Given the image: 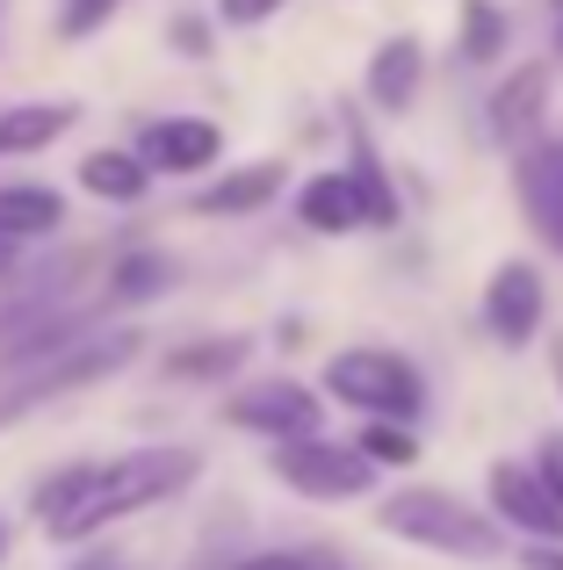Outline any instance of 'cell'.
<instances>
[{"label":"cell","instance_id":"29","mask_svg":"<svg viewBox=\"0 0 563 570\" xmlns=\"http://www.w3.org/2000/svg\"><path fill=\"white\" fill-rule=\"evenodd\" d=\"M14 275H22V238L0 232V282H14Z\"/></svg>","mask_w":563,"mask_h":570},{"label":"cell","instance_id":"32","mask_svg":"<svg viewBox=\"0 0 563 570\" xmlns=\"http://www.w3.org/2000/svg\"><path fill=\"white\" fill-rule=\"evenodd\" d=\"M0 557H8V520H0Z\"/></svg>","mask_w":563,"mask_h":570},{"label":"cell","instance_id":"4","mask_svg":"<svg viewBox=\"0 0 563 570\" xmlns=\"http://www.w3.org/2000/svg\"><path fill=\"white\" fill-rule=\"evenodd\" d=\"M325 397L354 404L362 419H419L426 376L391 347H347L325 362Z\"/></svg>","mask_w":563,"mask_h":570},{"label":"cell","instance_id":"30","mask_svg":"<svg viewBox=\"0 0 563 570\" xmlns=\"http://www.w3.org/2000/svg\"><path fill=\"white\" fill-rule=\"evenodd\" d=\"M80 570H130V563H116V557H95V563H80Z\"/></svg>","mask_w":563,"mask_h":570},{"label":"cell","instance_id":"23","mask_svg":"<svg viewBox=\"0 0 563 570\" xmlns=\"http://www.w3.org/2000/svg\"><path fill=\"white\" fill-rule=\"evenodd\" d=\"M231 570H339L333 549H260V557H239Z\"/></svg>","mask_w":563,"mask_h":570},{"label":"cell","instance_id":"27","mask_svg":"<svg viewBox=\"0 0 563 570\" xmlns=\"http://www.w3.org/2000/svg\"><path fill=\"white\" fill-rule=\"evenodd\" d=\"M535 470H542V484L556 491L563 499V433H550V441H542V455H535Z\"/></svg>","mask_w":563,"mask_h":570},{"label":"cell","instance_id":"31","mask_svg":"<svg viewBox=\"0 0 563 570\" xmlns=\"http://www.w3.org/2000/svg\"><path fill=\"white\" fill-rule=\"evenodd\" d=\"M556 383H563V340H556Z\"/></svg>","mask_w":563,"mask_h":570},{"label":"cell","instance_id":"19","mask_svg":"<svg viewBox=\"0 0 563 570\" xmlns=\"http://www.w3.org/2000/svg\"><path fill=\"white\" fill-rule=\"evenodd\" d=\"M239 362H246V340L239 333H210V340H196V347H174L167 354V376H181V383H225Z\"/></svg>","mask_w":563,"mask_h":570},{"label":"cell","instance_id":"12","mask_svg":"<svg viewBox=\"0 0 563 570\" xmlns=\"http://www.w3.org/2000/svg\"><path fill=\"white\" fill-rule=\"evenodd\" d=\"M296 217H304L318 238L368 232V203H362V188H354V174H347V167H333V174H310V181H304V195H296Z\"/></svg>","mask_w":563,"mask_h":570},{"label":"cell","instance_id":"22","mask_svg":"<svg viewBox=\"0 0 563 570\" xmlns=\"http://www.w3.org/2000/svg\"><path fill=\"white\" fill-rule=\"evenodd\" d=\"M362 455L376 462V470H405V462H419V441H412L405 419H368L362 426Z\"/></svg>","mask_w":563,"mask_h":570},{"label":"cell","instance_id":"6","mask_svg":"<svg viewBox=\"0 0 563 570\" xmlns=\"http://www.w3.org/2000/svg\"><path fill=\"white\" fill-rule=\"evenodd\" d=\"M325 419V397L289 376H268V383H246L225 397V426L239 433H260V441H296V433H318Z\"/></svg>","mask_w":563,"mask_h":570},{"label":"cell","instance_id":"26","mask_svg":"<svg viewBox=\"0 0 563 570\" xmlns=\"http://www.w3.org/2000/svg\"><path fill=\"white\" fill-rule=\"evenodd\" d=\"M167 37H174V51H181V58H210V22H196V14H181Z\"/></svg>","mask_w":563,"mask_h":570},{"label":"cell","instance_id":"33","mask_svg":"<svg viewBox=\"0 0 563 570\" xmlns=\"http://www.w3.org/2000/svg\"><path fill=\"white\" fill-rule=\"evenodd\" d=\"M556 58H563V22H556Z\"/></svg>","mask_w":563,"mask_h":570},{"label":"cell","instance_id":"13","mask_svg":"<svg viewBox=\"0 0 563 570\" xmlns=\"http://www.w3.org/2000/svg\"><path fill=\"white\" fill-rule=\"evenodd\" d=\"M419 80H426V51H419V37H391V43H376V58H368V72H362L368 101H376L383 116H405L412 101H419Z\"/></svg>","mask_w":563,"mask_h":570},{"label":"cell","instance_id":"25","mask_svg":"<svg viewBox=\"0 0 563 570\" xmlns=\"http://www.w3.org/2000/svg\"><path fill=\"white\" fill-rule=\"evenodd\" d=\"M282 8H289V0H217V22L225 29H260V22H275Z\"/></svg>","mask_w":563,"mask_h":570},{"label":"cell","instance_id":"14","mask_svg":"<svg viewBox=\"0 0 563 570\" xmlns=\"http://www.w3.org/2000/svg\"><path fill=\"white\" fill-rule=\"evenodd\" d=\"M72 124H80V101H14V109H0V159L51 153Z\"/></svg>","mask_w":563,"mask_h":570},{"label":"cell","instance_id":"17","mask_svg":"<svg viewBox=\"0 0 563 570\" xmlns=\"http://www.w3.org/2000/svg\"><path fill=\"white\" fill-rule=\"evenodd\" d=\"M80 188L95 195V203L130 209V203H145V188H152V167L138 159V145H101V153L80 159Z\"/></svg>","mask_w":563,"mask_h":570},{"label":"cell","instance_id":"7","mask_svg":"<svg viewBox=\"0 0 563 570\" xmlns=\"http://www.w3.org/2000/svg\"><path fill=\"white\" fill-rule=\"evenodd\" d=\"M484 499H492V513L506 520V528L535 534V542H563V499L542 484L535 462H492V476H484Z\"/></svg>","mask_w":563,"mask_h":570},{"label":"cell","instance_id":"11","mask_svg":"<svg viewBox=\"0 0 563 570\" xmlns=\"http://www.w3.org/2000/svg\"><path fill=\"white\" fill-rule=\"evenodd\" d=\"M542 109H550V66H513L506 80H498V95L484 101V124H492L498 145H535V124Z\"/></svg>","mask_w":563,"mask_h":570},{"label":"cell","instance_id":"24","mask_svg":"<svg viewBox=\"0 0 563 570\" xmlns=\"http://www.w3.org/2000/svg\"><path fill=\"white\" fill-rule=\"evenodd\" d=\"M124 8L130 0H66V8H58V37H95V29Z\"/></svg>","mask_w":563,"mask_h":570},{"label":"cell","instance_id":"5","mask_svg":"<svg viewBox=\"0 0 563 570\" xmlns=\"http://www.w3.org/2000/svg\"><path fill=\"white\" fill-rule=\"evenodd\" d=\"M275 484H289L296 499H362L368 484H376V462L362 455V441H325V433H296V441H275L268 455Z\"/></svg>","mask_w":563,"mask_h":570},{"label":"cell","instance_id":"15","mask_svg":"<svg viewBox=\"0 0 563 570\" xmlns=\"http://www.w3.org/2000/svg\"><path fill=\"white\" fill-rule=\"evenodd\" d=\"M282 159H254V167H231L225 181H210L196 195V217H254V209H268L282 195Z\"/></svg>","mask_w":563,"mask_h":570},{"label":"cell","instance_id":"8","mask_svg":"<svg viewBox=\"0 0 563 570\" xmlns=\"http://www.w3.org/2000/svg\"><path fill=\"white\" fill-rule=\"evenodd\" d=\"M138 159L152 174H210L217 159H225V130L210 124V116H159V124L138 130Z\"/></svg>","mask_w":563,"mask_h":570},{"label":"cell","instance_id":"20","mask_svg":"<svg viewBox=\"0 0 563 570\" xmlns=\"http://www.w3.org/2000/svg\"><path fill=\"white\" fill-rule=\"evenodd\" d=\"M498 51H506V8H492V0H463V58H470V66H492Z\"/></svg>","mask_w":563,"mask_h":570},{"label":"cell","instance_id":"3","mask_svg":"<svg viewBox=\"0 0 563 570\" xmlns=\"http://www.w3.org/2000/svg\"><path fill=\"white\" fill-rule=\"evenodd\" d=\"M138 362V333H72V340H58L51 354H37L29 368H14L8 390H0V433L14 426V419H29V412H43V404H58V397H72V390H87V383H109L116 368H130Z\"/></svg>","mask_w":563,"mask_h":570},{"label":"cell","instance_id":"18","mask_svg":"<svg viewBox=\"0 0 563 570\" xmlns=\"http://www.w3.org/2000/svg\"><path fill=\"white\" fill-rule=\"evenodd\" d=\"M174 289V261L159 246H130L124 261L109 267V289H101V304H152V296Z\"/></svg>","mask_w":563,"mask_h":570},{"label":"cell","instance_id":"28","mask_svg":"<svg viewBox=\"0 0 563 570\" xmlns=\"http://www.w3.org/2000/svg\"><path fill=\"white\" fill-rule=\"evenodd\" d=\"M527 570H563V542H527Z\"/></svg>","mask_w":563,"mask_h":570},{"label":"cell","instance_id":"1","mask_svg":"<svg viewBox=\"0 0 563 570\" xmlns=\"http://www.w3.org/2000/svg\"><path fill=\"white\" fill-rule=\"evenodd\" d=\"M196 476H203V455H188V448H138V455H109V462H72V470L37 484V513L51 542H95L101 528L188 491Z\"/></svg>","mask_w":563,"mask_h":570},{"label":"cell","instance_id":"21","mask_svg":"<svg viewBox=\"0 0 563 570\" xmlns=\"http://www.w3.org/2000/svg\"><path fill=\"white\" fill-rule=\"evenodd\" d=\"M354 188H362V203H368V232H391L397 224V195H391V181H383V159L368 153V145H354Z\"/></svg>","mask_w":563,"mask_h":570},{"label":"cell","instance_id":"2","mask_svg":"<svg viewBox=\"0 0 563 570\" xmlns=\"http://www.w3.org/2000/svg\"><path fill=\"white\" fill-rule=\"evenodd\" d=\"M376 528L397 534L412 549H434V557H455V563H492L506 549V528L498 513H477L463 505L455 491H434V484H405L376 505Z\"/></svg>","mask_w":563,"mask_h":570},{"label":"cell","instance_id":"16","mask_svg":"<svg viewBox=\"0 0 563 570\" xmlns=\"http://www.w3.org/2000/svg\"><path fill=\"white\" fill-rule=\"evenodd\" d=\"M0 232L37 246V238L66 232V195L43 188V181H0Z\"/></svg>","mask_w":563,"mask_h":570},{"label":"cell","instance_id":"9","mask_svg":"<svg viewBox=\"0 0 563 570\" xmlns=\"http://www.w3.org/2000/svg\"><path fill=\"white\" fill-rule=\"evenodd\" d=\"M484 325H492L498 347H527L542 333V275L527 261L492 267V282H484Z\"/></svg>","mask_w":563,"mask_h":570},{"label":"cell","instance_id":"10","mask_svg":"<svg viewBox=\"0 0 563 570\" xmlns=\"http://www.w3.org/2000/svg\"><path fill=\"white\" fill-rule=\"evenodd\" d=\"M513 188H521V209H527V224L542 232V246H556V253H563V138L521 145Z\"/></svg>","mask_w":563,"mask_h":570}]
</instances>
